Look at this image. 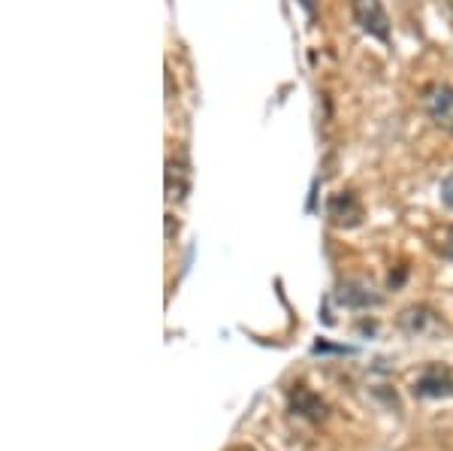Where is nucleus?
<instances>
[{"label":"nucleus","instance_id":"obj_1","mask_svg":"<svg viewBox=\"0 0 453 451\" xmlns=\"http://www.w3.org/2000/svg\"><path fill=\"white\" fill-rule=\"evenodd\" d=\"M350 6H354L357 25L369 36H375V40H381V43L390 40V19H387L381 0H354Z\"/></svg>","mask_w":453,"mask_h":451},{"label":"nucleus","instance_id":"obj_2","mask_svg":"<svg viewBox=\"0 0 453 451\" xmlns=\"http://www.w3.org/2000/svg\"><path fill=\"white\" fill-rule=\"evenodd\" d=\"M423 104H426V113L433 115L435 125L453 134V89L450 85H441V82L429 85L426 94H423Z\"/></svg>","mask_w":453,"mask_h":451},{"label":"nucleus","instance_id":"obj_3","mask_svg":"<svg viewBox=\"0 0 453 451\" xmlns=\"http://www.w3.org/2000/svg\"><path fill=\"white\" fill-rule=\"evenodd\" d=\"M335 228H357L363 222V203L357 200V194L350 191H339L330 198V206H326Z\"/></svg>","mask_w":453,"mask_h":451},{"label":"nucleus","instance_id":"obj_4","mask_svg":"<svg viewBox=\"0 0 453 451\" xmlns=\"http://www.w3.org/2000/svg\"><path fill=\"white\" fill-rule=\"evenodd\" d=\"M414 394L418 397H450L453 394V373L448 367H429L414 382Z\"/></svg>","mask_w":453,"mask_h":451},{"label":"nucleus","instance_id":"obj_5","mask_svg":"<svg viewBox=\"0 0 453 451\" xmlns=\"http://www.w3.org/2000/svg\"><path fill=\"white\" fill-rule=\"evenodd\" d=\"M290 409H294L296 416L309 418V421L326 418V403L318 394H314V391L305 388V385H296V388H290Z\"/></svg>","mask_w":453,"mask_h":451},{"label":"nucleus","instance_id":"obj_6","mask_svg":"<svg viewBox=\"0 0 453 451\" xmlns=\"http://www.w3.org/2000/svg\"><path fill=\"white\" fill-rule=\"evenodd\" d=\"M339 303L350 309H366V307L381 303V297L372 294V288L363 285V282H345V285L339 288Z\"/></svg>","mask_w":453,"mask_h":451},{"label":"nucleus","instance_id":"obj_7","mask_svg":"<svg viewBox=\"0 0 453 451\" xmlns=\"http://www.w3.org/2000/svg\"><path fill=\"white\" fill-rule=\"evenodd\" d=\"M185 191H188V176H185V170L181 167H175L173 161L166 164V198L170 200H179V198H185Z\"/></svg>","mask_w":453,"mask_h":451},{"label":"nucleus","instance_id":"obj_8","mask_svg":"<svg viewBox=\"0 0 453 451\" xmlns=\"http://www.w3.org/2000/svg\"><path fill=\"white\" fill-rule=\"evenodd\" d=\"M399 324L405 327L408 333H423L426 324H433V312L429 309H408L405 315L399 318Z\"/></svg>","mask_w":453,"mask_h":451},{"label":"nucleus","instance_id":"obj_9","mask_svg":"<svg viewBox=\"0 0 453 451\" xmlns=\"http://www.w3.org/2000/svg\"><path fill=\"white\" fill-rule=\"evenodd\" d=\"M435 249L441 252L444 258H450V260H453V230H450V228H444V230H441V237H438Z\"/></svg>","mask_w":453,"mask_h":451},{"label":"nucleus","instance_id":"obj_10","mask_svg":"<svg viewBox=\"0 0 453 451\" xmlns=\"http://www.w3.org/2000/svg\"><path fill=\"white\" fill-rule=\"evenodd\" d=\"M441 200H444V206L453 209V173L444 176V182H441Z\"/></svg>","mask_w":453,"mask_h":451}]
</instances>
